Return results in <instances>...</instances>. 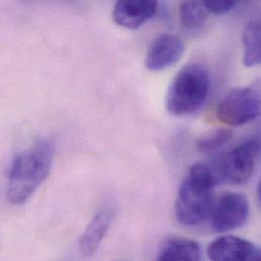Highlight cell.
<instances>
[{
	"mask_svg": "<svg viewBox=\"0 0 261 261\" xmlns=\"http://www.w3.org/2000/svg\"><path fill=\"white\" fill-rule=\"evenodd\" d=\"M54 159V144L43 140L18 153L11 166L6 192L11 204L25 203L50 174Z\"/></svg>",
	"mask_w": 261,
	"mask_h": 261,
	"instance_id": "cell-1",
	"label": "cell"
},
{
	"mask_svg": "<svg viewBox=\"0 0 261 261\" xmlns=\"http://www.w3.org/2000/svg\"><path fill=\"white\" fill-rule=\"evenodd\" d=\"M216 181L214 172L205 165L195 164L188 170L175 201V216L182 226L194 227L208 219Z\"/></svg>",
	"mask_w": 261,
	"mask_h": 261,
	"instance_id": "cell-2",
	"label": "cell"
},
{
	"mask_svg": "<svg viewBox=\"0 0 261 261\" xmlns=\"http://www.w3.org/2000/svg\"><path fill=\"white\" fill-rule=\"evenodd\" d=\"M207 69L198 63L185 65L173 79L167 95L166 108L176 116L189 115L201 108L210 93Z\"/></svg>",
	"mask_w": 261,
	"mask_h": 261,
	"instance_id": "cell-3",
	"label": "cell"
},
{
	"mask_svg": "<svg viewBox=\"0 0 261 261\" xmlns=\"http://www.w3.org/2000/svg\"><path fill=\"white\" fill-rule=\"evenodd\" d=\"M260 114V87L258 83L231 90L219 103L217 117L231 126H242Z\"/></svg>",
	"mask_w": 261,
	"mask_h": 261,
	"instance_id": "cell-4",
	"label": "cell"
},
{
	"mask_svg": "<svg viewBox=\"0 0 261 261\" xmlns=\"http://www.w3.org/2000/svg\"><path fill=\"white\" fill-rule=\"evenodd\" d=\"M249 213V201L244 194L223 192L213 200L208 215L211 227L217 233L239 229L248 221Z\"/></svg>",
	"mask_w": 261,
	"mask_h": 261,
	"instance_id": "cell-5",
	"label": "cell"
},
{
	"mask_svg": "<svg viewBox=\"0 0 261 261\" xmlns=\"http://www.w3.org/2000/svg\"><path fill=\"white\" fill-rule=\"evenodd\" d=\"M259 151L260 143L256 138L248 139L231 149L220 163L222 180L233 185L247 183L253 174Z\"/></svg>",
	"mask_w": 261,
	"mask_h": 261,
	"instance_id": "cell-6",
	"label": "cell"
},
{
	"mask_svg": "<svg viewBox=\"0 0 261 261\" xmlns=\"http://www.w3.org/2000/svg\"><path fill=\"white\" fill-rule=\"evenodd\" d=\"M185 45L177 36L164 34L150 45L144 60L145 67L150 71H161L174 66L183 56Z\"/></svg>",
	"mask_w": 261,
	"mask_h": 261,
	"instance_id": "cell-7",
	"label": "cell"
},
{
	"mask_svg": "<svg viewBox=\"0 0 261 261\" xmlns=\"http://www.w3.org/2000/svg\"><path fill=\"white\" fill-rule=\"evenodd\" d=\"M207 256L214 261L259 260L258 247L243 238L223 236L215 239L207 247Z\"/></svg>",
	"mask_w": 261,
	"mask_h": 261,
	"instance_id": "cell-8",
	"label": "cell"
},
{
	"mask_svg": "<svg viewBox=\"0 0 261 261\" xmlns=\"http://www.w3.org/2000/svg\"><path fill=\"white\" fill-rule=\"evenodd\" d=\"M158 0H116L112 17L120 27L136 30L156 13Z\"/></svg>",
	"mask_w": 261,
	"mask_h": 261,
	"instance_id": "cell-9",
	"label": "cell"
},
{
	"mask_svg": "<svg viewBox=\"0 0 261 261\" xmlns=\"http://www.w3.org/2000/svg\"><path fill=\"white\" fill-rule=\"evenodd\" d=\"M114 211L105 206L100 210L86 228L80 240V249L86 256L94 254L105 238L113 221Z\"/></svg>",
	"mask_w": 261,
	"mask_h": 261,
	"instance_id": "cell-10",
	"label": "cell"
},
{
	"mask_svg": "<svg viewBox=\"0 0 261 261\" xmlns=\"http://www.w3.org/2000/svg\"><path fill=\"white\" fill-rule=\"evenodd\" d=\"M201 257V249L197 242L184 239L173 238L166 241L158 255V259L163 261H198Z\"/></svg>",
	"mask_w": 261,
	"mask_h": 261,
	"instance_id": "cell-11",
	"label": "cell"
},
{
	"mask_svg": "<svg viewBox=\"0 0 261 261\" xmlns=\"http://www.w3.org/2000/svg\"><path fill=\"white\" fill-rule=\"evenodd\" d=\"M208 12L203 0H182L179 6V18L182 27L189 32L200 31L206 22Z\"/></svg>",
	"mask_w": 261,
	"mask_h": 261,
	"instance_id": "cell-12",
	"label": "cell"
},
{
	"mask_svg": "<svg viewBox=\"0 0 261 261\" xmlns=\"http://www.w3.org/2000/svg\"><path fill=\"white\" fill-rule=\"evenodd\" d=\"M261 30L258 21L248 23L242 35L243 64L246 67H254L260 63Z\"/></svg>",
	"mask_w": 261,
	"mask_h": 261,
	"instance_id": "cell-13",
	"label": "cell"
},
{
	"mask_svg": "<svg viewBox=\"0 0 261 261\" xmlns=\"http://www.w3.org/2000/svg\"><path fill=\"white\" fill-rule=\"evenodd\" d=\"M233 137V131L229 128H220L211 131L196 141V148L202 153H210L225 146Z\"/></svg>",
	"mask_w": 261,
	"mask_h": 261,
	"instance_id": "cell-14",
	"label": "cell"
},
{
	"mask_svg": "<svg viewBox=\"0 0 261 261\" xmlns=\"http://www.w3.org/2000/svg\"><path fill=\"white\" fill-rule=\"evenodd\" d=\"M241 0H203L210 14H225L231 11Z\"/></svg>",
	"mask_w": 261,
	"mask_h": 261,
	"instance_id": "cell-15",
	"label": "cell"
}]
</instances>
